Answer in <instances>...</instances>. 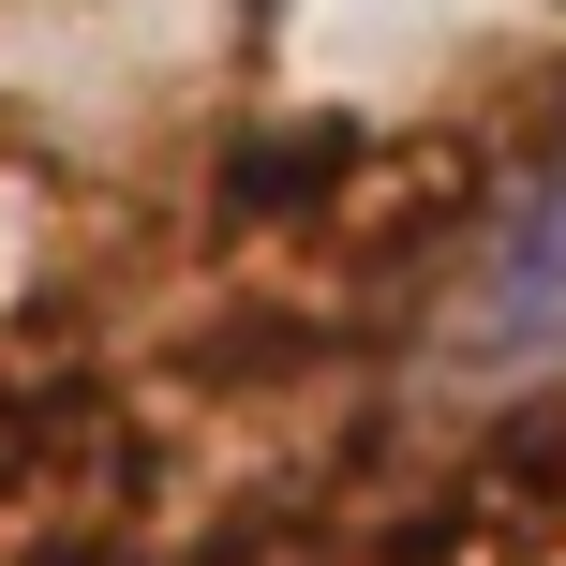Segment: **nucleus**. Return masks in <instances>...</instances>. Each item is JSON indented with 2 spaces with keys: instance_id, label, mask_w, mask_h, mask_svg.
Instances as JSON below:
<instances>
[{
  "instance_id": "obj_1",
  "label": "nucleus",
  "mask_w": 566,
  "mask_h": 566,
  "mask_svg": "<svg viewBox=\"0 0 566 566\" xmlns=\"http://www.w3.org/2000/svg\"><path fill=\"white\" fill-rule=\"evenodd\" d=\"M462 358L478 373H552L566 358V165L492 224V269L462 298Z\"/></svg>"
}]
</instances>
